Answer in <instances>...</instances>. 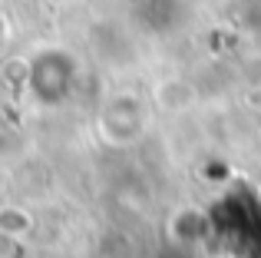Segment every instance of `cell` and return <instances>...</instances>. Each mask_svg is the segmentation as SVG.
<instances>
[{
	"mask_svg": "<svg viewBox=\"0 0 261 258\" xmlns=\"http://www.w3.org/2000/svg\"><path fill=\"white\" fill-rule=\"evenodd\" d=\"M30 232V215L20 212V209L7 205L0 209V235H10V239H20V235Z\"/></svg>",
	"mask_w": 261,
	"mask_h": 258,
	"instance_id": "7a4b0ae2",
	"label": "cell"
},
{
	"mask_svg": "<svg viewBox=\"0 0 261 258\" xmlns=\"http://www.w3.org/2000/svg\"><path fill=\"white\" fill-rule=\"evenodd\" d=\"M27 86H30L33 99L43 106H60L70 99L73 86H76V60L73 53L60 50V46H46L30 60L27 70Z\"/></svg>",
	"mask_w": 261,
	"mask_h": 258,
	"instance_id": "6da1fadb",
	"label": "cell"
}]
</instances>
